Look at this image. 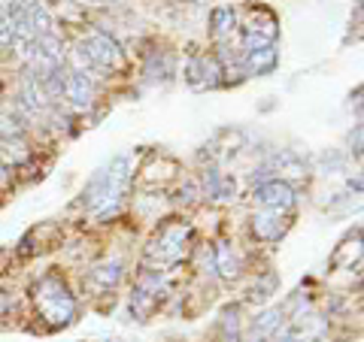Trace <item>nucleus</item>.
I'll return each mask as SVG.
<instances>
[{"instance_id": "obj_15", "label": "nucleus", "mask_w": 364, "mask_h": 342, "mask_svg": "<svg viewBox=\"0 0 364 342\" xmlns=\"http://www.w3.org/2000/svg\"><path fill=\"white\" fill-rule=\"evenodd\" d=\"M88 281H91L95 288H100V291L116 288L119 281H121V260H119V258H113V260H100L97 267H91Z\"/></svg>"}, {"instance_id": "obj_16", "label": "nucleus", "mask_w": 364, "mask_h": 342, "mask_svg": "<svg viewBox=\"0 0 364 342\" xmlns=\"http://www.w3.org/2000/svg\"><path fill=\"white\" fill-rule=\"evenodd\" d=\"M282 324H286V312H282V309L261 312V315L255 318V324H252V339H270V336H277Z\"/></svg>"}, {"instance_id": "obj_5", "label": "nucleus", "mask_w": 364, "mask_h": 342, "mask_svg": "<svg viewBox=\"0 0 364 342\" xmlns=\"http://www.w3.org/2000/svg\"><path fill=\"white\" fill-rule=\"evenodd\" d=\"M225 67L216 55H195L188 58L186 64V82L188 88H195V91H210V88H219L225 82Z\"/></svg>"}, {"instance_id": "obj_10", "label": "nucleus", "mask_w": 364, "mask_h": 342, "mask_svg": "<svg viewBox=\"0 0 364 342\" xmlns=\"http://www.w3.org/2000/svg\"><path fill=\"white\" fill-rule=\"evenodd\" d=\"M64 97L79 109H88L95 100V82L85 70H67L64 76Z\"/></svg>"}, {"instance_id": "obj_22", "label": "nucleus", "mask_w": 364, "mask_h": 342, "mask_svg": "<svg viewBox=\"0 0 364 342\" xmlns=\"http://www.w3.org/2000/svg\"><path fill=\"white\" fill-rule=\"evenodd\" d=\"M188 4H204V0H188Z\"/></svg>"}, {"instance_id": "obj_17", "label": "nucleus", "mask_w": 364, "mask_h": 342, "mask_svg": "<svg viewBox=\"0 0 364 342\" xmlns=\"http://www.w3.org/2000/svg\"><path fill=\"white\" fill-rule=\"evenodd\" d=\"M210 25H212V34L225 43V39L234 37V31H237V13L231 6H216L210 13Z\"/></svg>"}, {"instance_id": "obj_2", "label": "nucleus", "mask_w": 364, "mask_h": 342, "mask_svg": "<svg viewBox=\"0 0 364 342\" xmlns=\"http://www.w3.org/2000/svg\"><path fill=\"white\" fill-rule=\"evenodd\" d=\"M34 303H37V312L52 327L70 324V321L76 318V300L58 276H46V279L37 281L34 285Z\"/></svg>"}, {"instance_id": "obj_21", "label": "nucleus", "mask_w": 364, "mask_h": 342, "mask_svg": "<svg viewBox=\"0 0 364 342\" xmlns=\"http://www.w3.org/2000/svg\"><path fill=\"white\" fill-rule=\"evenodd\" d=\"M6 185V164H0V188Z\"/></svg>"}, {"instance_id": "obj_23", "label": "nucleus", "mask_w": 364, "mask_h": 342, "mask_svg": "<svg viewBox=\"0 0 364 342\" xmlns=\"http://www.w3.org/2000/svg\"><path fill=\"white\" fill-rule=\"evenodd\" d=\"M100 4H109V0H100Z\"/></svg>"}, {"instance_id": "obj_13", "label": "nucleus", "mask_w": 364, "mask_h": 342, "mask_svg": "<svg viewBox=\"0 0 364 342\" xmlns=\"http://www.w3.org/2000/svg\"><path fill=\"white\" fill-rule=\"evenodd\" d=\"M204 191L212 197V200H234V194H237V182L231 176H225V173H219L216 167H210L207 173H204Z\"/></svg>"}, {"instance_id": "obj_18", "label": "nucleus", "mask_w": 364, "mask_h": 342, "mask_svg": "<svg viewBox=\"0 0 364 342\" xmlns=\"http://www.w3.org/2000/svg\"><path fill=\"white\" fill-rule=\"evenodd\" d=\"M277 291V276L267 273L265 279H258L255 285H252V300H258V303H265V300Z\"/></svg>"}, {"instance_id": "obj_3", "label": "nucleus", "mask_w": 364, "mask_h": 342, "mask_svg": "<svg viewBox=\"0 0 364 342\" xmlns=\"http://www.w3.org/2000/svg\"><path fill=\"white\" fill-rule=\"evenodd\" d=\"M83 52L91 58V64L97 70H107V73H116V70H125L128 67V55L125 49L119 46L116 37H109L107 31H88L83 39H79Z\"/></svg>"}, {"instance_id": "obj_12", "label": "nucleus", "mask_w": 364, "mask_h": 342, "mask_svg": "<svg viewBox=\"0 0 364 342\" xmlns=\"http://www.w3.org/2000/svg\"><path fill=\"white\" fill-rule=\"evenodd\" d=\"M212 270L228 281H234L240 276V258L231 248V243H216V248H212Z\"/></svg>"}, {"instance_id": "obj_1", "label": "nucleus", "mask_w": 364, "mask_h": 342, "mask_svg": "<svg viewBox=\"0 0 364 342\" xmlns=\"http://www.w3.org/2000/svg\"><path fill=\"white\" fill-rule=\"evenodd\" d=\"M128 164H131L128 155H116L104 170H97V173L88 179L83 203L100 221H107L109 215L119 213L121 197H125V185H128Z\"/></svg>"}, {"instance_id": "obj_7", "label": "nucleus", "mask_w": 364, "mask_h": 342, "mask_svg": "<svg viewBox=\"0 0 364 342\" xmlns=\"http://www.w3.org/2000/svg\"><path fill=\"white\" fill-rule=\"evenodd\" d=\"M252 200L261 209H270V213H289L291 206L298 203V194L291 182H282V179H267V182H258L252 191Z\"/></svg>"}, {"instance_id": "obj_14", "label": "nucleus", "mask_w": 364, "mask_h": 342, "mask_svg": "<svg viewBox=\"0 0 364 342\" xmlns=\"http://www.w3.org/2000/svg\"><path fill=\"white\" fill-rule=\"evenodd\" d=\"M18 4H22V13L28 18V27L34 31V39L55 31V27H52V15L46 13V6L40 4V0H18Z\"/></svg>"}, {"instance_id": "obj_4", "label": "nucleus", "mask_w": 364, "mask_h": 342, "mask_svg": "<svg viewBox=\"0 0 364 342\" xmlns=\"http://www.w3.org/2000/svg\"><path fill=\"white\" fill-rule=\"evenodd\" d=\"M188 239H191V227H188V224H182V221L164 224L155 236H152V243H149V258L158 260L161 267L176 264V260H182V255H186Z\"/></svg>"}, {"instance_id": "obj_20", "label": "nucleus", "mask_w": 364, "mask_h": 342, "mask_svg": "<svg viewBox=\"0 0 364 342\" xmlns=\"http://www.w3.org/2000/svg\"><path fill=\"white\" fill-rule=\"evenodd\" d=\"M277 342H298V334H295V330H289V334L277 336Z\"/></svg>"}, {"instance_id": "obj_11", "label": "nucleus", "mask_w": 364, "mask_h": 342, "mask_svg": "<svg viewBox=\"0 0 364 342\" xmlns=\"http://www.w3.org/2000/svg\"><path fill=\"white\" fill-rule=\"evenodd\" d=\"M289 221L286 213H270V209H261V213L252 215V234L265 243H277V239L286 236Z\"/></svg>"}, {"instance_id": "obj_19", "label": "nucleus", "mask_w": 364, "mask_h": 342, "mask_svg": "<svg viewBox=\"0 0 364 342\" xmlns=\"http://www.w3.org/2000/svg\"><path fill=\"white\" fill-rule=\"evenodd\" d=\"M6 264H9V251H6V248H0V276H4Z\"/></svg>"}, {"instance_id": "obj_9", "label": "nucleus", "mask_w": 364, "mask_h": 342, "mask_svg": "<svg viewBox=\"0 0 364 342\" xmlns=\"http://www.w3.org/2000/svg\"><path fill=\"white\" fill-rule=\"evenodd\" d=\"M265 173L270 179H282V182H289V179H303L307 176V160L298 152H291V148H279V152L265 164Z\"/></svg>"}, {"instance_id": "obj_6", "label": "nucleus", "mask_w": 364, "mask_h": 342, "mask_svg": "<svg viewBox=\"0 0 364 342\" xmlns=\"http://www.w3.org/2000/svg\"><path fill=\"white\" fill-rule=\"evenodd\" d=\"M240 31H243V49L267 46V43H277V37H279V22H277V15H273L270 9L258 6V9H252V13H249L246 25H243Z\"/></svg>"}, {"instance_id": "obj_8", "label": "nucleus", "mask_w": 364, "mask_h": 342, "mask_svg": "<svg viewBox=\"0 0 364 342\" xmlns=\"http://www.w3.org/2000/svg\"><path fill=\"white\" fill-rule=\"evenodd\" d=\"M240 67H243V73H246V76H267V73H273V70L279 67V49H277V43L243 49Z\"/></svg>"}]
</instances>
